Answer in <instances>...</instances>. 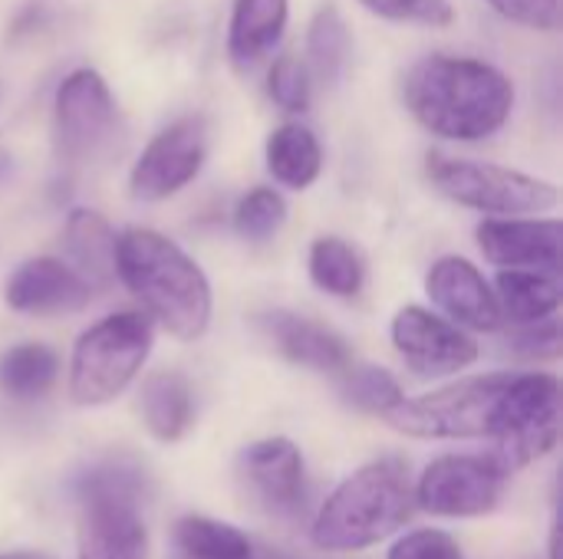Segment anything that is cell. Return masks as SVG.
Listing matches in <instances>:
<instances>
[{
  "label": "cell",
  "mask_w": 563,
  "mask_h": 559,
  "mask_svg": "<svg viewBox=\"0 0 563 559\" xmlns=\"http://www.w3.org/2000/svg\"><path fill=\"white\" fill-rule=\"evenodd\" d=\"M287 26V0H238L228 26V53L234 66L264 59Z\"/></svg>",
  "instance_id": "obj_18"
},
{
  "label": "cell",
  "mask_w": 563,
  "mask_h": 559,
  "mask_svg": "<svg viewBox=\"0 0 563 559\" xmlns=\"http://www.w3.org/2000/svg\"><path fill=\"white\" fill-rule=\"evenodd\" d=\"M241 478L251 494L274 514H294L303 504V455L287 438H264L244 448Z\"/></svg>",
  "instance_id": "obj_15"
},
{
  "label": "cell",
  "mask_w": 563,
  "mask_h": 559,
  "mask_svg": "<svg viewBox=\"0 0 563 559\" xmlns=\"http://www.w3.org/2000/svg\"><path fill=\"white\" fill-rule=\"evenodd\" d=\"M429 181L462 208H475L482 214H541L554 211L561 201L558 185L541 181L525 171H511L488 161L452 158L432 152L426 158Z\"/></svg>",
  "instance_id": "obj_5"
},
{
  "label": "cell",
  "mask_w": 563,
  "mask_h": 559,
  "mask_svg": "<svg viewBox=\"0 0 563 559\" xmlns=\"http://www.w3.org/2000/svg\"><path fill=\"white\" fill-rule=\"evenodd\" d=\"M495 297H498L501 320H508L515 326L548 320L561 306L558 280L541 270H501Z\"/></svg>",
  "instance_id": "obj_21"
},
{
  "label": "cell",
  "mask_w": 563,
  "mask_h": 559,
  "mask_svg": "<svg viewBox=\"0 0 563 559\" xmlns=\"http://www.w3.org/2000/svg\"><path fill=\"white\" fill-rule=\"evenodd\" d=\"M386 559H465L462 547L445 530H412L402 540L393 544Z\"/></svg>",
  "instance_id": "obj_30"
},
{
  "label": "cell",
  "mask_w": 563,
  "mask_h": 559,
  "mask_svg": "<svg viewBox=\"0 0 563 559\" xmlns=\"http://www.w3.org/2000/svg\"><path fill=\"white\" fill-rule=\"evenodd\" d=\"M66 250L73 270L96 290L109 287L115 277V234L96 211H73L66 221Z\"/></svg>",
  "instance_id": "obj_19"
},
{
  "label": "cell",
  "mask_w": 563,
  "mask_h": 559,
  "mask_svg": "<svg viewBox=\"0 0 563 559\" xmlns=\"http://www.w3.org/2000/svg\"><path fill=\"white\" fill-rule=\"evenodd\" d=\"M76 559H148V534L139 504L119 497L82 501Z\"/></svg>",
  "instance_id": "obj_16"
},
{
  "label": "cell",
  "mask_w": 563,
  "mask_h": 559,
  "mask_svg": "<svg viewBox=\"0 0 563 559\" xmlns=\"http://www.w3.org/2000/svg\"><path fill=\"white\" fill-rule=\"evenodd\" d=\"M152 353V323L142 313H115L89 326L69 359V399L82 409L106 405L139 376Z\"/></svg>",
  "instance_id": "obj_4"
},
{
  "label": "cell",
  "mask_w": 563,
  "mask_h": 559,
  "mask_svg": "<svg viewBox=\"0 0 563 559\" xmlns=\"http://www.w3.org/2000/svg\"><path fill=\"white\" fill-rule=\"evenodd\" d=\"M115 273L129 293L175 339H198L211 323V283L205 270L165 234L129 227L115 237Z\"/></svg>",
  "instance_id": "obj_2"
},
{
  "label": "cell",
  "mask_w": 563,
  "mask_h": 559,
  "mask_svg": "<svg viewBox=\"0 0 563 559\" xmlns=\"http://www.w3.org/2000/svg\"><path fill=\"white\" fill-rule=\"evenodd\" d=\"M178 559H254L251 540L211 517H181L172 530Z\"/></svg>",
  "instance_id": "obj_23"
},
{
  "label": "cell",
  "mask_w": 563,
  "mask_h": 559,
  "mask_svg": "<svg viewBox=\"0 0 563 559\" xmlns=\"http://www.w3.org/2000/svg\"><path fill=\"white\" fill-rule=\"evenodd\" d=\"M511 376H475L439 392L402 399L383 418L412 438H492Z\"/></svg>",
  "instance_id": "obj_6"
},
{
  "label": "cell",
  "mask_w": 563,
  "mask_h": 559,
  "mask_svg": "<svg viewBox=\"0 0 563 559\" xmlns=\"http://www.w3.org/2000/svg\"><path fill=\"white\" fill-rule=\"evenodd\" d=\"M0 559H53L46 554H36V550H16V554H3Z\"/></svg>",
  "instance_id": "obj_34"
},
{
  "label": "cell",
  "mask_w": 563,
  "mask_h": 559,
  "mask_svg": "<svg viewBox=\"0 0 563 559\" xmlns=\"http://www.w3.org/2000/svg\"><path fill=\"white\" fill-rule=\"evenodd\" d=\"M482 254L505 270H548L561 273L563 227L558 217L548 221H515L495 217L478 224Z\"/></svg>",
  "instance_id": "obj_12"
},
{
  "label": "cell",
  "mask_w": 563,
  "mask_h": 559,
  "mask_svg": "<svg viewBox=\"0 0 563 559\" xmlns=\"http://www.w3.org/2000/svg\"><path fill=\"white\" fill-rule=\"evenodd\" d=\"M561 435V385L554 376H511L492 432V458L505 468H528L554 451Z\"/></svg>",
  "instance_id": "obj_7"
},
{
  "label": "cell",
  "mask_w": 563,
  "mask_h": 559,
  "mask_svg": "<svg viewBox=\"0 0 563 559\" xmlns=\"http://www.w3.org/2000/svg\"><path fill=\"white\" fill-rule=\"evenodd\" d=\"M409 471L399 461H373L350 474L320 507L313 544L323 550H366L393 537L412 517Z\"/></svg>",
  "instance_id": "obj_3"
},
{
  "label": "cell",
  "mask_w": 563,
  "mask_h": 559,
  "mask_svg": "<svg viewBox=\"0 0 563 559\" xmlns=\"http://www.w3.org/2000/svg\"><path fill=\"white\" fill-rule=\"evenodd\" d=\"M426 290H429L432 303L449 320H455L459 326L492 333V329H498L505 323L501 310H498L495 290L478 273V267L468 264L465 257H442V260H435L429 277H426Z\"/></svg>",
  "instance_id": "obj_14"
},
{
  "label": "cell",
  "mask_w": 563,
  "mask_h": 559,
  "mask_svg": "<svg viewBox=\"0 0 563 559\" xmlns=\"http://www.w3.org/2000/svg\"><path fill=\"white\" fill-rule=\"evenodd\" d=\"M393 346L416 376H452L478 359L475 339L452 320H442L422 306H406L393 320Z\"/></svg>",
  "instance_id": "obj_11"
},
{
  "label": "cell",
  "mask_w": 563,
  "mask_h": 559,
  "mask_svg": "<svg viewBox=\"0 0 563 559\" xmlns=\"http://www.w3.org/2000/svg\"><path fill=\"white\" fill-rule=\"evenodd\" d=\"M261 326L271 336L274 349L297 366H307L317 372H346L353 366L346 343L333 329H327L307 316L274 310L261 320Z\"/></svg>",
  "instance_id": "obj_17"
},
{
  "label": "cell",
  "mask_w": 563,
  "mask_h": 559,
  "mask_svg": "<svg viewBox=\"0 0 563 559\" xmlns=\"http://www.w3.org/2000/svg\"><path fill=\"white\" fill-rule=\"evenodd\" d=\"M115 128V99L96 69H76L56 89V148L66 161L92 158Z\"/></svg>",
  "instance_id": "obj_9"
},
{
  "label": "cell",
  "mask_w": 563,
  "mask_h": 559,
  "mask_svg": "<svg viewBox=\"0 0 563 559\" xmlns=\"http://www.w3.org/2000/svg\"><path fill=\"white\" fill-rule=\"evenodd\" d=\"M142 418L158 441H178L195 422V399L178 372H155L142 385Z\"/></svg>",
  "instance_id": "obj_20"
},
{
  "label": "cell",
  "mask_w": 563,
  "mask_h": 559,
  "mask_svg": "<svg viewBox=\"0 0 563 559\" xmlns=\"http://www.w3.org/2000/svg\"><path fill=\"white\" fill-rule=\"evenodd\" d=\"M267 168L280 185H287L294 191L310 188L323 168V152H320L317 135L303 125L274 128L267 138Z\"/></svg>",
  "instance_id": "obj_22"
},
{
  "label": "cell",
  "mask_w": 563,
  "mask_h": 559,
  "mask_svg": "<svg viewBox=\"0 0 563 559\" xmlns=\"http://www.w3.org/2000/svg\"><path fill=\"white\" fill-rule=\"evenodd\" d=\"M56 372H59L56 353L46 349V346H36V343L13 346L0 359V385L13 399H36V395H43L56 382Z\"/></svg>",
  "instance_id": "obj_26"
},
{
  "label": "cell",
  "mask_w": 563,
  "mask_h": 559,
  "mask_svg": "<svg viewBox=\"0 0 563 559\" xmlns=\"http://www.w3.org/2000/svg\"><path fill=\"white\" fill-rule=\"evenodd\" d=\"M287 221V204L274 188H257L241 198L234 211V231L244 241H267L274 237Z\"/></svg>",
  "instance_id": "obj_28"
},
{
  "label": "cell",
  "mask_w": 563,
  "mask_h": 559,
  "mask_svg": "<svg viewBox=\"0 0 563 559\" xmlns=\"http://www.w3.org/2000/svg\"><path fill=\"white\" fill-rule=\"evenodd\" d=\"M360 3L386 20H416L419 10V0H360Z\"/></svg>",
  "instance_id": "obj_33"
},
{
  "label": "cell",
  "mask_w": 563,
  "mask_h": 559,
  "mask_svg": "<svg viewBox=\"0 0 563 559\" xmlns=\"http://www.w3.org/2000/svg\"><path fill=\"white\" fill-rule=\"evenodd\" d=\"M267 89H271V99L284 112H307V105H310V79H307L303 63L294 56H280L274 63Z\"/></svg>",
  "instance_id": "obj_29"
},
{
  "label": "cell",
  "mask_w": 563,
  "mask_h": 559,
  "mask_svg": "<svg viewBox=\"0 0 563 559\" xmlns=\"http://www.w3.org/2000/svg\"><path fill=\"white\" fill-rule=\"evenodd\" d=\"M205 122L178 119L165 132H158L148 148L139 155L129 188L139 201H165L178 194L188 181L198 178L205 165Z\"/></svg>",
  "instance_id": "obj_10"
},
{
  "label": "cell",
  "mask_w": 563,
  "mask_h": 559,
  "mask_svg": "<svg viewBox=\"0 0 563 559\" xmlns=\"http://www.w3.org/2000/svg\"><path fill=\"white\" fill-rule=\"evenodd\" d=\"M505 20H515L531 30H558L561 23V0H485Z\"/></svg>",
  "instance_id": "obj_32"
},
{
  "label": "cell",
  "mask_w": 563,
  "mask_h": 559,
  "mask_svg": "<svg viewBox=\"0 0 563 559\" xmlns=\"http://www.w3.org/2000/svg\"><path fill=\"white\" fill-rule=\"evenodd\" d=\"M505 478L508 471L492 455H445L422 471L412 497L435 517H485L498 507Z\"/></svg>",
  "instance_id": "obj_8"
},
{
  "label": "cell",
  "mask_w": 563,
  "mask_h": 559,
  "mask_svg": "<svg viewBox=\"0 0 563 559\" xmlns=\"http://www.w3.org/2000/svg\"><path fill=\"white\" fill-rule=\"evenodd\" d=\"M307 56L313 63V72L323 82L336 86L343 79L346 63H350V30H346V20H343V13L336 7H323L310 20Z\"/></svg>",
  "instance_id": "obj_25"
},
{
  "label": "cell",
  "mask_w": 563,
  "mask_h": 559,
  "mask_svg": "<svg viewBox=\"0 0 563 559\" xmlns=\"http://www.w3.org/2000/svg\"><path fill=\"white\" fill-rule=\"evenodd\" d=\"M343 395L350 405L373 412V415H386L406 399L399 382L386 369H376V366H350L343 379Z\"/></svg>",
  "instance_id": "obj_27"
},
{
  "label": "cell",
  "mask_w": 563,
  "mask_h": 559,
  "mask_svg": "<svg viewBox=\"0 0 563 559\" xmlns=\"http://www.w3.org/2000/svg\"><path fill=\"white\" fill-rule=\"evenodd\" d=\"M406 105L439 138L482 142L505 128L515 109V86L492 63L435 53L409 69Z\"/></svg>",
  "instance_id": "obj_1"
},
{
  "label": "cell",
  "mask_w": 563,
  "mask_h": 559,
  "mask_svg": "<svg viewBox=\"0 0 563 559\" xmlns=\"http://www.w3.org/2000/svg\"><path fill=\"white\" fill-rule=\"evenodd\" d=\"M89 297H92V287L73 267L53 257H33L20 264L3 287L7 306L26 316L76 313L89 303Z\"/></svg>",
  "instance_id": "obj_13"
},
{
  "label": "cell",
  "mask_w": 563,
  "mask_h": 559,
  "mask_svg": "<svg viewBox=\"0 0 563 559\" xmlns=\"http://www.w3.org/2000/svg\"><path fill=\"white\" fill-rule=\"evenodd\" d=\"M310 280L323 290V293H333V297H356L363 290V280H366V267L360 260V254L340 241V237H320L313 247H310Z\"/></svg>",
  "instance_id": "obj_24"
},
{
  "label": "cell",
  "mask_w": 563,
  "mask_h": 559,
  "mask_svg": "<svg viewBox=\"0 0 563 559\" xmlns=\"http://www.w3.org/2000/svg\"><path fill=\"white\" fill-rule=\"evenodd\" d=\"M511 349L525 359H558L561 356V323L554 316L525 323L511 336Z\"/></svg>",
  "instance_id": "obj_31"
}]
</instances>
